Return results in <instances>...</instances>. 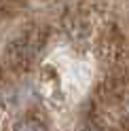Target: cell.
I'll use <instances>...</instances> for the list:
<instances>
[{"label":"cell","instance_id":"1","mask_svg":"<svg viewBox=\"0 0 129 131\" xmlns=\"http://www.w3.org/2000/svg\"><path fill=\"white\" fill-rule=\"evenodd\" d=\"M13 131H45L42 127V123H38V121H21L15 125Z\"/></svg>","mask_w":129,"mask_h":131}]
</instances>
